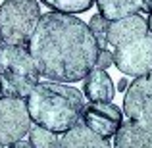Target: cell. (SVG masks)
Returning <instances> with one entry per match:
<instances>
[{"mask_svg": "<svg viewBox=\"0 0 152 148\" xmlns=\"http://www.w3.org/2000/svg\"><path fill=\"white\" fill-rule=\"evenodd\" d=\"M60 148H112L108 139H102L93 129L79 121L75 127L66 131L60 141Z\"/></svg>", "mask_w": 152, "mask_h": 148, "instance_id": "cell-11", "label": "cell"}, {"mask_svg": "<svg viewBox=\"0 0 152 148\" xmlns=\"http://www.w3.org/2000/svg\"><path fill=\"white\" fill-rule=\"evenodd\" d=\"M112 63H114V52H110L108 48H102L98 52V58H96V69L106 71Z\"/></svg>", "mask_w": 152, "mask_h": 148, "instance_id": "cell-17", "label": "cell"}, {"mask_svg": "<svg viewBox=\"0 0 152 148\" xmlns=\"http://www.w3.org/2000/svg\"><path fill=\"white\" fill-rule=\"evenodd\" d=\"M108 25H110V21H108L104 15H100V14H94L93 17H91V21H89V29L93 31V35H94V39H96L98 46H100V50L106 48V44H108V41H106Z\"/></svg>", "mask_w": 152, "mask_h": 148, "instance_id": "cell-16", "label": "cell"}, {"mask_svg": "<svg viewBox=\"0 0 152 148\" xmlns=\"http://www.w3.org/2000/svg\"><path fill=\"white\" fill-rule=\"evenodd\" d=\"M41 19L37 0H4L0 4V33L6 44L27 46Z\"/></svg>", "mask_w": 152, "mask_h": 148, "instance_id": "cell-4", "label": "cell"}, {"mask_svg": "<svg viewBox=\"0 0 152 148\" xmlns=\"http://www.w3.org/2000/svg\"><path fill=\"white\" fill-rule=\"evenodd\" d=\"M142 12L152 14V0H145V2H142Z\"/></svg>", "mask_w": 152, "mask_h": 148, "instance_id": "cell-20", "label": "cell"}, {"mask_svg": "<svg viewBox=\"0 0 152 148\" xmlns=\"http://www.w3.org/2000/svg\"><path fill=\"white\" fill-rule=\"evenodd\" d=\"M83 93L91 102H112L115 94V87L108 71L94 67L83 83Z\"/></svg>", "mask_w": 152, "mask_h": 148, "instance_id": "cell-12", "label": "cell"}, {"mask_svg": "<svg viewBox=\"0 0 152 148\" xmlns=\"http://www.w3.org/2000/svg\"><path fill=\"white\" fill-rule=\"evenodd\" d=\"M25 102L31 121L52 133H66L75 127L85 110L81 90L56 81L39 83Z\"/></svg>", "mask_w": 152, "mask_h": 148, "instance_id": "cell-2", "label": "cell"}, {"mask_svg": "<svg viewBox=\"0 0 152 148\" xmlns=\"http://www.w3.org/2000/svg\"><path fill=\"white\" fill-rule=\"evenodd\" d=\"M10 148H35L31 142H25V141H18L14 144H10Z\"/></svg>", "mask_w": 152, "mask_h": 148, "instance_id": "cell-18", "label": "cell"}, {"mask_svg": "<svg viewBox=\"0 0 152 148\" xmlns=\"http://www.w3.org/2000/svg\"><path fill=\"white\" fill-rule=\"evenodd\" d=\"M39 73L48 81L75 83L96 67L100 46L83 19L71 14L41 15L27 44Z\"/></svg>", "mask_w": 152, "mask_h": 148, "instance_id": "cell-1", "label": "cell"}, {"mask_svg": "<svg viewBox=\"0 0 152 148\" xmlns=\"http://www.w3.org/2000/svg\"><path fill=\"white\" fill-rule=\"evenodd\" d=\"M146 35H150L146 19L141 17L139 14H135V15H129V17L110 21L106 41H108V44L115 46V48H121V46L131 44V42L146 37Z\"/></svg>", "mask_w": 152, "mask_h": 148, "instance_id": "cell-9", "label": "cell"}, {"mask_svg": "<svg viewBox=\"0 0 152 148\" xmlns=\"http://www.w3.org/2000/svg\"><path fill=\"white\" fill-rule=\"evenodd\" d=\"M0 148H4V146H2V144H0Z\"/></svg>", "mask_w": 152, "mask_h": 148, "instance_id": "cell-23", "label": "cell"}, {"mask_svg": "<svg viewBox=\"0 0 152 148\" xmlns=\"http://www.w3.org/2000/svg\"><path fill=\"white\" fill-rule=\"evenodd\" d=\"M81 121L102 139L110 141L123 123V112L112 102H91L83 110Z\"/></svg>", "mask_w": 152, "mask_h": 148, "instance_id": "cell-7", "label": "cell"}, {"mask_svg": "<svg viewBox=\"0 0 152 148\" xmlns=\"http://www.w3.org/2000/svg\"><path fill=\"white\" fill-rule=\"evenodd\" d=\"M2 42H4V41H2V33H0V46H2Z\"/></svg>", "mask_w": 152, "mask_h": 148, "instance_id": "cell-22", "label": "cell"}, {"mask_svg": "<svg viewBox=\"0 0 152 148\" xmlns=\"http://www.w3.org/2000/svg\"><path fill=\"white\" fill-rule=\"evenodd\" d=\"M39 77L41 73L27 46H0V94L2 96L27 100V96L39 85Z\"/></svg>", "mask_w": 152, "mask_h": 148, "instance_id": "cell-3", "label": "cell"}, {"mask_svg": "<svg viewBox=\"0 0 152 148\" xmlns=\"http://www.w3.org/2000/svg\"><path fill=\"white\" fill-rule=\"evenodd\" d=\"M123 112L133 121H152V71L137 77L127 87Z\"/></svg>", "mask_w": 152, "mask_h": 148, "instance_id": "cell-8", "label": "cell"}, {"mask_svg": "<svg viewBox=\"0 0 152 148\" xmlns=\"http://www.w3.org/2000/svg\"><path fill=\"white\" fill-rule=\"evenodd\" d=\"M127 87H129V83H127V79H125V77H121V79H119V83H118V89H119V90L123 93V90H127Z\"/></svg>", "mask_w": 152, "mask_h": 148, "instance_id": "cell-19", "label": "cell"}, {"mask_svg": "<svg viewBox=\"0 0 152 148\" xmlns=\"http://www.w3.org/2000/svg\"><path fill=\"white\" fill-rule=\"evenodd\" d=\"M142 2L145 0H96V6L100 15H104L108 21H115L142 12Z\"/></svg>", "mask_w": 152, "mask_h": 148, "instance_id": "cell-13", "label": "cell"}, {"mask_svg": "<svg viewBox=\"0 0 152 148\" xmlns=\"http://www.w3.org/2000/svg\"><path fill=\"white\" fill-rule=\"evenodd\" d=\"M41 2L46 4L50 10L73 15V14H83V12L91 10L96 0H41Z\"/></svg>", "mask_w": 152, "mask_h": 148, "instance_id": "cell-14", "label": "cell"}, {"mask_svg": "<svg viewBox=\"0 0 152 148\" xmlns=\"http://www.w3.org/2000/svg\"><path fill=\"white\" fill-rule=\"evenodd\" d=\"M29 142L35 148H60V139L56 133L45 129V127H31L29 131Z\"/></svg>", "mask_w": 152, "mask_h": 148, "instance_id": "cell-15", "label": "cell"}, {"mask_svg": "<svg viewBox=\"0 0 152 148\" xmlns=\"http://www.w3.org/2000/svg\"><path fill=\"white\" fill-rule=\"evenodd\" d=\"M31 131V115L23 98L0 96V144L10 146Z\"/></svg>", "mask_w": 152, "mask_h": 148, "instance_id": "cell-5", "label": "cell"}, {"mask_svg": "<svg viewBox=\"0 0 152 148\" xmlns=\"http://www.w3.org/2000/svg\"><path fill=\"white\" fill-rule=\"evenodd\" d=\"M114 148H152V121L121 123L115 133Z\"/></svg>", "mask_w": 152, "mask_h": 148, "instance_id": "cell-10", "label": "cell"}, {"mask_svg": "<svg viewBox=\"0 0 152 148\" xmlns=\"http://www.w3.org/2000/svg\"><path fill=\"white\" fill-rule=\"evenodd\" d=\"M114 63L121 73L141 77L152 71V35L139 39L127 46L115 48Z\"/></svg>", "mask_w": 152, "mask_h": 148, "instance_id": "cell-6", "label": "cell"}, {"mask_svg": "<svg viewBox=\"0 0 152 148\" xmlns=\"http://www.w3.org/2000/svg\"><path fill=\"white\" fill-rule=\"evenodd\" d=\"M146 23H148V33L152 35V14L148 15V19H146Z\"/></svg>", "mask_w": 152, "mask_h": 148, "instance_id": "cell-21", "label": "cell"}]
</instances>
